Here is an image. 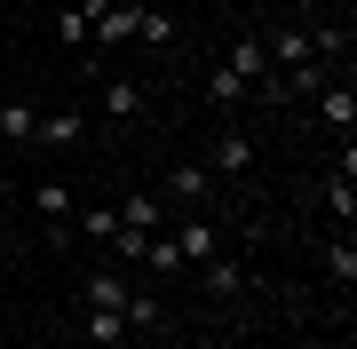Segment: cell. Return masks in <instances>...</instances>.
Returning <instances> with one entry per match:
<instances>
[{"label":"cell","instance_id":"obj_10","mask_svg":"<svg viewBox=\"0 0 357 349\" xmlns=\"http://www.w3.org/2000/svg\"><path fill=\"white\" fill-rule=\"evenodd\" d=\"M103 111H112V119H135L143 111V79H112V88H103Z\"/></svg>","mask_w":357,"mask_h":349},{"label":"cell","instance_id":"obj_1","mask_svg":"<svg viewBox=\"0 0 357 349\" xmlns=\"http://www.w3.org/2000/svg\"><path fill=\"white\" fill-rule=\"evenodd\" d=\"M32 215L48 222V238H64V231H72V183H64V175H48V183L32 191Z\"/></svg>","mask_w":357,"mask_h":349},{"label":"cell","instance_id":"obj_5","mask_svg":"<svg viewBox=\"0 0 357 349\" xmlns=\"http://www.w3.org/2000/svg\"><path fill=\"white\" fill-rule=\"evenodd\" d=\"M175 254H183V262H206V254H215V222H206V215H191V222L175 231Z\"/></svg>","mask_w":357,"mask_h":349},{"label":"cell","instance_id":"obj_16","mask_svg":"<svg viewBox=\"0 0 357 349\" xmlns=\"http://www.w3.org/2000/svg\"><path fill=\"white\" fill-rule=\"evenodd\" d=\"M270 56H278V64L294 72V64H310V32H278V40H262Z\"/></svg>","mask_w":357,"mask_h":349},{"label":"cell","instance_id":"obj_11","mask_svg":"<svg viewBox=\"0 0 357 349\" xmlns=\"http://www.w3.org/2000/svg\"><path fill=\"white\" fill-rule=\"evenodd\" d=\"M32 135H40V143H79V135H88V119H79V111H48Z\"/></svg>","mask_w":357,"mask_h":349},{"label":"cell","instance_id":"obj_12","mask_svg":"<svg viewBox=\"0 0 357 349\" xmlns=\"http://www.w3.org/2000/svg\"><path fill=\"white\" fill-rule=\"evenodd\" d=\"M326 278L342 286V294L357 286V246H349V238H333V246H326Z\"/></svg>","mask_w":357,"mask_h":349},{"label":"cell","instance_id":"obj_22","mask_svg":"<svg viewBox=\"0 0 357 349\" xmlns=\"http://www.w3.org/2000/svg\"><path fill=\"white\" fill-rule=\"evenodd\" d=\"M88 238H119V207H88Z\"/></svg>","mask_w":357,"mask_h":349},{"label":"cell","instance_id":"obj_15","mask_svg":"<svg viewBox=\"0 0 357 349\" xmlns=\"http://www.w3.org/2000/svg\"><path fill=\"white\" fill-rule=\"evenodd\" d=\"M88 341L119 349V341H128V318H119V310H88Z\"/></svg>","mask_w":357,"mask_h":349},{"label":"cell","instance_id":"obj_2","mask_svg":"<svg viewBox=\"0 0 357 349\" xmlns=\"http://www.w3.org/2000/svg\"><path fill=\"white\" fill-rule=\"evenodd\" d=\"M318 119H326L333 135H349V127H357V95H349V79H342V88H326V95H318Z\"/></svg>","mask_w":357,"mask_h":349},{"label":"cell","instance_id":"obj_3","mask_svg":"<svg viewBox=\"0 0 357 349\" xmlns=\"http://www.w3.org/2000/svg\"><path fill=\"white\" fill-rule=\"evenodd\" d=\"M230 72H238L246 88H262V79H270V48H262V40H238V48H230Z\"/></svg>","mask_w":357,"mask_h":349},{"label":"cell","instance_id":"obj_18","mask_svg":"<svg viewBox=\"0 0 357 349\" xmlns=\"http://www.w3.org/2000/svg\"><path fill=\"white\" fill-rule=\"evenodd\" d=\"M56 40H64V48H88V16H79L72 0H64V8H56Z\"/></svg>","mask_w":357,"mask_h":349},{"label":"cell","instance_id":"obj_4","mask_svg":"<svg viewBox=\"0 0 357 349\" xmlns=\"http://www.w3.org/2000/svg\"><path fill=\"white\" fill-rule=\"evenodd\" d=\"M88 310H128V278L119 270H88Z\"/></svg>","mask_w":357,"mask_h":349},{"label":"cell","instance_id":"obj_13","mask_svg":"<svg viewBox=\"0 0 357 349\" xmlns=\"http://www.w3.org/2000/svg\"><path fill=\"white\" fill-rule=\"evenodd\" d=\"M206 95H215V104H246L255 88H246V79L230 72V64H215V72H206Z\"/></svg>","mask_w":357,"mask_h":349},{"label":"cell","instance_id":"obj_7","mask_svg":"<svg viewBox=\"0 0 357 349\" xmlns=\"http://www.w3.org/2000/svg\"><path fill=\"white\" fill-rule=\"evenodd\" d=\"M119 231H159V199L151 191H128V199H119Z\"/></svg>","mask_w":357,"mask_h":349},{"label":"cell","instance_id":"obj_8","mask_svg":"<svg viewBox=\"0 0 357 349\" xmlns=\"http://www.w3.org/2000/svg\"><path fill=\"white\" fill-rule=\"evenodd\" d=\"M135 40H143V48H167V40H175V16L143 0V8H135Z\"/></svg>","mask_w":357,"mask_h":349},{"label":"cell","instance_id":"obj_21","mask_svg":"<svg viewBox=\"0 0 357 349\" xmlns=\"http://www.w3.org/2000/svg\"><path fill=\"white\" fill-rule=\"evenodd\" d=\"M119 318H128V325H143V334H151V325H159L167 310H159V302H151V294H128V310H119Z\"/></svg>","mask_w":357,"mask_h":349},{"label":"cell","instance_id":"obj_9","mask_svg":"<svg viewBox=\"0 0 357 349\" xmlns=\"http://www.w3.org/2000/svg\"><path fill=\"white\" fill-rule=\"evenodd\" d=\"M349 175H357V159L342 151V175H333V183H326V207H333V215H342V222L357 215V183H349Z\"/></svg>","mask_w":357,"mask_h":349},{"label":"cell","instance_id":"obj_6","mask_svg":"<svg viewBox=\"0 0 357 349\" xmlns=\"http://www.w3.org/2000/svg\"><path fill=\"white\" fill-rule=\"evenodd\" d=\"M255 159H262V151H255V135H222V143H215V167H222V175H246Z\"/></svg>","mask_w":357,"mask_h":349},{"label":"cell","instance_id":"obj_17","mask_svg":"<svg viewBox=\"0 0 357 349\" xmlns=\"http://www.w3.org/2000/svg\"><path fill=\"white\" fill-rule=\"evenodd\" d=\"M32 127H40V111H24V104H0V135H8V143H32Z\"/></svg>","mask_w":357,"mask_h":349},{"label":"cell","instance_id":"obj_14","mask_svg":"<svg viewBox=\"0 0 357 349\" xmlns=\"http://www.w3.org/2000/svg\"><path fill=\"white\" fill-rule=\"evenodd\" d=\"M206 175H215V167H175V175H167V191H175L183 207H199V199H206Z\"/></svg>","mask_w":357,"mask_h":349},{"label":"cell","instance_id":"obj_19","mask_svg":"<svg viewBox=\"0 0 357 349\" xmlns=\"http://www.w3.org/2000/svg\"><path fill=\"white\" fill-rule=\"evenodd\" d=\"M199 270H206V286H215V294H238V262H222V254H206Z\"/></svg>","mask_w":357,"mask_h":349},{"label":"cell","instance_id":"obj_20","mask_svg":"<svg viewBox=\"0 0 357 349\" xmlns=\"http://www.w3.org/2000/svg\"><path fill=\"white\" fill-rule=\"evenodd\" d=\"M143 262H151L159 278H175V270H183V254H175V238H151V246H143Z\"/></svg>","mask_w":357,"mask_h":349}]
</instances>
